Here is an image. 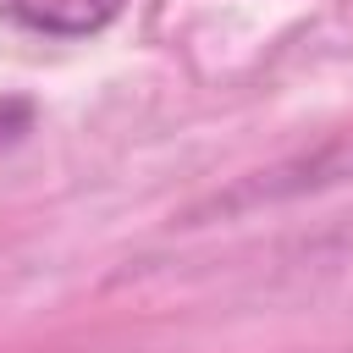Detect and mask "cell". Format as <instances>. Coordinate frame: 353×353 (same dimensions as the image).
<instances>
[{"instance_id":"obj_1","label":"cell","mask_w":353,"mask_h":353,"mask_svg":"<svg viewBox=\"0 0 353 353\" xmlns=\"http://www.w3.org/2000/svg\"><path fill=\"white\" fill-rule=\"evenodd\" d=\"M127 0H6V11L33 28V33H55V39H88L99 28H110L121 17Z\"/></svg>"}]
</instances>
